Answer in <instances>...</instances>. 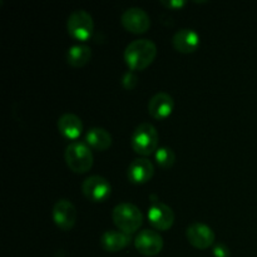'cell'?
<instances>
[{
    "label": "cell",
    "mask_w": 257,
    "mask_h": 257,
    "mask_svg": "<svg viewBox=\"0 0 257 257\" xmlns=\"http://www.w3.org/2000/svg\"><path fill=\"white\" fill-rule=\"evenodd\" d=\"M157 47L151 39H136L127 45L124 60L132 70H143L155 60Z\"/></svg>",
    "instance_id": "cell-1"
},
{
    "label": "cell",
    "mask_w": 257,
    "mask_h": 257,
    "mask_svg": "<svg viewBox=\"0 0 257 257\" xmlns=\"http://www.w3.org/2000/svg\"><path fill=\"white\" fill-rule=\"evenodd\" d=\"M114 225L122 232L132 235L143 223V215L140 208L131 202L118 203L112 212Z\"/></svg>",
    "instance_id": "cell-2"
},
{
    "label": "cell",
    "mask_w": 257,
    "mask_h": 257,
    "mask_svg": "<svg viewBox=\"0 0 257 257\" xmlns=\"http://www.w3.org/2000/svg\"><path fill=\"white\" fill-rule=\"evenodd\" d=\"M133 151L141 156H150L158 150V132L150 122H143L136 127L131 137Z\"/></svg>",
    "instance_id": "cell-3"
},
{
    "label": "cell",
    "mask_w": 257,
    "mask_h": 257,
    "mask_svg": "<svg viewBox=\"0 0 257 257\" xmlns=\"http://www.w3.org/2000/svg\"><path fill=\"white\" fill-rule=\"evenodd\" d=\"M67 165L73 172L85 173L93 166V153L87 142L74 141L65 148L64 153Z\"/></svg>",
    "instance_id": "cell-4"
},
{
    "label": "cell",
    "mask_w": 257,
    "mask_h": 257,
    "mask_svg": "<svg viewBox=\"0 0 257 257\" xmlns=\"http://www.w3.org/2000/svg\"><path fill=\"white\" fill-rule=\"evenodd\" d=\"M94 23L93 18L87 10L77 9L70 13L67 22L68 33L72 35L74 39L87 40L89 39L93 33Z\"/></svg>",
    "instance_id": "cell-5"
},
{
    "label": "cell",
    "mask_w": 257,
    "mask_h": 257,
    "mask_svg": "<svg viewBox=\"0 0 257 257\" xmlns=\"http://www.w3.org/2000/svg\"><path fill=\"white\" fill-rule=\"evenodd\" d=\"M82 191L85 197L93 202H103L112 193V186L107 178L102 176H89L82 183Z\"/></svg>",
    "instance_id": "cell-6"
},
{
    "label": "cell",
    "mask_w": 257,
    "mask_h": 257,
    "mask_svg": "<svg viewBox=\"0 0 257 257\" xmlns=\"http://www.w3.org/2000/svg\"><path fill=\"white\" fill-rule=\"evenodd\" d=\"M120 22L125 29L136 34L147 32L151 27V18L148 13L137 7L125 9L120 15Z\"/></svg>",
    "instance_id": "cell-7"
},
{
    "label": "cell",
    "mask_w": 257,
    "mask_h": 257,
    "mask_svg": "<svg viewBox=\"0 0 257 257\" xmlns=\"http://www.w3.org/2000/svg\"><path fill=\"white\" fill-rule=\"evenodd\" d=\"M148 220L151 225L161 231H166L172 227L175 222V213L172 208L161 201H152L148 210Z\"/></svg>",
    "instance_id": "cell-8"
},
{
    "label": "cell",
    "mask_w": 257,
    "mask_h": 257,
    "mask_svg": "<svg viewBox=\"0 0 257 257\" xmlns=\"http://www.w3.org/2000/svg\"><path fill=\"white\" fill-rule=\"evenodd\" d=\"M52 216L58 227H60L64 231H68L75 225V221H77V208L69 200L62 198V200H58L54 203V206H53Z\"/></svg>",
    "instance_id": "cell-9"
},
{
    "label": "cell",
    "mask_w": 257,
    "mask_h": 257,
    "mask_svg": "<svg viewBox=\"0 0 257 257\" xmlns=\"http://www.w3.org/2000/svg\"><path fill=\"white\" fill-rule=\"evenodd\" d=\"M138 252L145 256H156L162 251L163 238L157 231L143 230L137 235L135 240Z\"/></svg>",
    "instance_id": "cell-10"
},
{
    "label": "cell",
    "mask_w": 257,
    "mask_h": 257,
    "mask_svg": "<svg viewBox=\"0 0 257 257\" xmlns=\"http://www.w3.org/2000/svg\"><path fill=\"white\" fill-rule=\"evenodd\" d=\"M186 236H187L188 242L196 248H201L205 250L212 246L215 242V232L210 226L202 222H193L191 223L186 231Z\"/></svg>",
    "instance_id": "cell-11"
},
{
    "label": "cell",
    "mask_w": 257,
    "mask_h": 257,
    "mask_svg": "<svg viewBox=\"0 0 257 257\" xmlns=\"http://www.w3.org/2000/svg\"><path fill=\"white\" fill-rule=\"evenodd\" d=\"M175 102L168 93H156L148 102V112L156 119H165L172 113Z\"/></svg>",
    "instance_id": "cell-12"
},
{
    "label": "cell",
    "mask_w": 257,
    "mask_h": 257,
    "mask_svg": "<svg viewBox=\"0 0 257 257\" xmlns=\"http://www.w3.org/2000/svg\"><path fill=\"white\" fill-rule=\"evenodd\" d=\"M172 44L181 53H192L200 45V35L195 29L182 28L177 30L172 38Z\"/></svg>",
    "instance_id": "cell-13"
},
{
    "label": "cell",
    "mask_w": 257,
    "mask_h": 257,
    "mask_svg": "<svg viewBox=\"0 0 257 257\" xmlns=\"http://www.w3.org/2000/svg\"><path fill=\"white\" fill-rule=\"evenodd\" d=\"M155 175V166L147 158H136L128 167V178L133 183H146Z\"/></svg>",
    "instance_id": "cell-14"
},
{
    "label": "cell",
    "mask_w": 257,
    "mask_h": 257,
    "mask_svg": "<svg viewBox=\"0 0 257 257\" xmlns=\"http://www.w3.org/2000/svg\"><path fill=\"white\" fill-rule=\"evenodd\" d=\"M131 241H132V237L128 233L109 230L105 231L102 235V237H100V245L108 252H118V251L127 247L131 243Z\"/></svg>",
    "instance_id": "cell-15"
},
{
    "label": "cell",
    "mask_w": 257,
    "mask_h": 257,
    "mask_svg": "<svg viewBox=\"0 0 257 257\" xmlns=\"http://www.w3.org/2000/svg\"><path fill=\"white\" fill-rule=\"evenodd\" d=\"M58 130L65 138L75 140L83 131L82 119L74 113H64L58 119Z\"/></svg>",
    "instance_id": "cell-16"
},
{
    "label": "cell",
    "mask_w": 257,
    "mask_h": 257,
    "mask_svg": "<svg viewBox=\"0 0 257 257\" xmlns=\"http://www.w3.org/2000/svg\"><path fill=\"white\" fill-rule=\"evenodd\" d=\"M88 146L95 151H105L112 145V136L102 127L90 128L85 135Z\"/></svg>",
    "instance_id": "cell-17"
},
{
    "label": "cell",
    "mask_w": 257,
    "mask_h": 257,
    "mask_svg": "<svg viewBox=\"0 0 257 257\" xmlns=\"http://www.w3.org/2000/svg\"><path fill=\"white\" fill-rule=\"evenodd\" d=\"M92 57V48L87 44H74L68 49L67 62L72 67L79 68L87 64Z\"/></svg>",
    "instance_id": "cell-18"
},
{
    "label": "cell",
    "mask_w": 257,
    "mask_h": 257,
    "mask_svg": "<svg viewBox=\"0 0 257 257\" xmlns=\"http://www.w3.org/2000/svg\"><path fill=\"white\" fill-rule=\"evenodd\" d=\"M156 161L162 168H170L175 163L176 155L171 148L168 147H160L156 151Z\"/></svg>",
    "instance_id": "cell-19"
},
{
    "label": "cell",
    "mask_w": 257,
    "mask_h": 257,
    "mask_svg": "<svg viewBox=\"0 0 257 257\" xmlns=\"http://www.w3.org/2000/svg\"><path fill=\"white\" fill-rule=\"evenodd\" d=\"M137 80H138L137 75H136L132 70H130V72H127L124 75H123L122 84L123 87L127 88V89H133V88L136 87V84H137Z\"/></svg>",
    "instance_id": "cell-20"
},
{
    "label": "cell",
    "mask_w": 257,
    "mask_h": 257,
    "mask_svg": "<svg viewBox=\"0 0 257 257\" xmlns=\"http://www.w3.org/2000/svg\"><path fill=\"white\" fill-rule=\"evenodd\" d=\"M213 255L216 257H228L230 256V250H228L227 246L223 245V243H217V245L213 247Z\"/></svg>",
    "instance_id": "cell-21"
},
{
    "label": "cell",
    "mask_w": 257,
    "mask_h": 257,
    "mask_svg": "<svg viewBox=\"0 0 257 257\" xmlns=\"http://www.w3.org/2000/svg\"><path fill=\"white\" fill-rule=\"evenodd\" d=\"M161 4L171 9H178V8H182L186 2L185 0H161Z\"/></svg>",
    "instance_id": "cell-22"
}]
</instances>
